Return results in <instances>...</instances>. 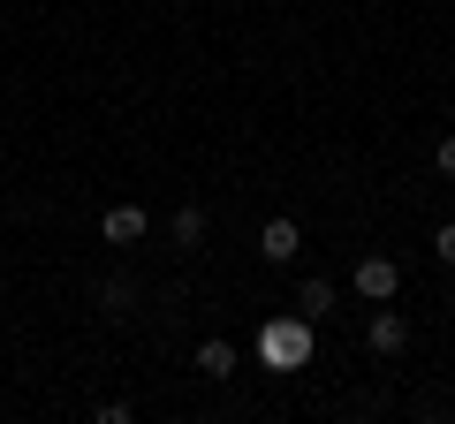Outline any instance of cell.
Here are the masks:
<instances>
[{"mask_svg":"<svg viewBox=\"0 0 455 424\" xmlns=\"http://www.w3.org/2000/svg\"><path fill=\"white\" fill-rule=\"evenodd\" d=\"M259 357H266V372H304L311 364V318L304 310H296V318H266Z\"/></svg>","mask_w":455,"mask_h":424,"instance_id":"1","label":"cell"},{"mask_svg":"<svg viewBox=\"0 0 455 424\" xmlns=\"http://www.w3.org/2000/svg\"><path fill=\"white\" fill-rule=\"evenodd\" d=\"M395 288H403V265H395L387 250H372V258L349 265V295H364V303H395Z\"/></svg>","mask_w":455,"mask_h":424,"instance_id":"2","label":"cell"},{"mask_svg":"<svg viewBox=\"0 0 455 424\" xmlns=\"http://www.w3.org/2000/svg\"><path fill=\"white\" fill-rule=\"evenodd\" d=\"M364 349H372V357H403V349H410V318L379 303L372 318H364Z\"/></svg>","mask_w":455,"mask_h":424,"instance_id":"3","label":"cell"},{"mask_svg":"<svg viewBox=\"0 0 455 424\" xmlns=\"http://www.w3.org/2000/svg\"><path fill=\"white\" fill-rule=\"evenodd\" d=\"M145 228H152V212H145V205H107V212H99V235H107L114 250L145 243Z\"/></svg>","mask_w":455,"mask_h":424,"instance_id":"4","label":"cell"},{"mask_svg":"<svg viewBox=\"0 0 455 424\" xmlns=\"http://www.w3.org/2000/svg\"><path fill=\"white\" fill-rule=\"evenodd\" d=\"M259 258L266 265H296L304 258V228H296V220H266L259 228Z\"/></svg>","mask_w":455,"mask_h":424,"instance_id":"5","label":"cell"},{"mask_svg":"<svg viewBox=\"0 0 455 424\" xmlns=\"http://www.w3.org/2000/svg\"><path fill=\"white\" fill-rule=\"evenodd\" d=\"M334 303H341V288H334V280H326V273H311L304 288H296V310H304L311 326H319V318H334Z\"/></svg>","mask_w":455,"mask_h":424,"instance_id":"6","label":"cell"},{"mask_svg":"<svg viewBox=\"0 0 455 424\" xmlns=\"http://www.w3.org/2000/svg\"><path fill=\"white\" fill-rule=\"evenodd\" d=\"M167 243H175V250L205 243V205H175V212H167Z\"/></svg>","mask_w":455,"mask_h":424,"instance_id":"7","label":"cell"},{"mask_svg":"<svg viewBox=\"0 0 455 424\" xmlns=\"http://www.w3.org/2000/svg\"><path fill=\"white\" fill-rule=\"evenodd\" d=\"M99 310H107V318H130V310H137V280L130 273H107V280H99Z\"/></svg>","mask_w":455,"mask_h":424,"instance_id":"8","label":"cell"},{"mask_svg":"<svg viewBox=\"0 0 455 424\" xmlns=\"http://www.w3.org/2000/svg\"><path fill=\"white\" fill-rule=\"evenodd\" d=\"M235 364H243V357H235V342H220V334H205V342H197V372H205V379H228Z\"/></svg>","mask_w":455,"mask_h":424,"instance_id":"9","label":"cell"},{"mask_svg":"<svg viewBox=\"0 0 455 424\" xmlns=\"http://www.w3.org/2000/svg\"><path fill=\"white\" fill-rule=\"evenodd\" d=\"M433 258L455 265V220H440V228H433Z\"/></svg>","mask_w":455,"mask_h":424,"instance_id":"10","label":"cell"},{"mask_svg":"<svg viewBox=\"0 0 455 424\" xmlns=\"http://www.w3.org/2000/svg\"><path fill=\"white\" fill-rule=\"evenodd\" d=\"M433 167H440V175L455 182V130H448V137H440V145H433Z\"/></svg>","mask_w":455,"mask_h":424,"instance_id":"11","label":"cell"}]
</instances>
